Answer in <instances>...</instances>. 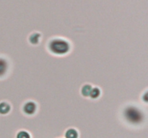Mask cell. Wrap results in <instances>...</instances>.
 Wrapping results in <instances>:
<instances>
[{
	"label": "cell",
	"mask_w": 148,
	"mask_h": 138,
	"mask_svg": "<svg viewBox=\"0 0 148 138\" xmlns=\"http://www.w3.org/2000/svg\"><path fill=\"white\" fill-rule=\"evenodd\" d=\"M64 138H79V132L75 128H69L65 131Z\"/></svg>",
	"instance_id": "ba28073f"
},
{
	"label": "cell",
	"mask_w": 148,
	"mask_h": 138,
	"mask_svg": "<svg viewBox=\"0 0 148 138\" xmlns=\"http://www.w3.org/2000/svg\"><path fill=\"white\" fill-rule=\"evenodd\" d=\"M38 110V105L35 101L28 100L22 106V112L26 116H31L36 114Z\"/></svg>",
	"instance_id": "3957f363"
},
{
	"label": "cell",
	"mask_w": 148,
	"mask_h": 138,
	"mask_svg": "<svg viewBox=\"0 0 148 138\" xmlns=\"http://www.w3.org/2000/svg\"><path fill=\"white\" fill-rule=\"evenodd\" d=\"M15 138H32L31 135L27 131L22 129L18 131L15 135Z\"/></svg>",
	"instance_id": "9c48e42d"
},
{
	"label": "cell",
	"mask_w": 148,
	"mask_h": 138,
	"mask_svg": "<svg viewBox=\"0 0 148 138\" xmlns=\"http://www.w3.org/2000/svg\"><path fill=\"white\" fill-rule=\"evenodd\" d=\"M70 42L63 37H52L47 43V50L56 56H64L69 54L72 49Z\"/></svg>",
	"instance_id": "7a4b0ae2"
},
{
	"label": "cell",
	"mask_w": 148,
	"mask_h": 138,
	"mask_svg": "<svg viewBox=\"0 0 148 138\" xmlns=\"http://www.w3.org/2000/svg\"><path fill=\"white\" fill-rule=\"evenodd\" d=\"M12 109V106L10 102L7 101H2L0 102V115L5 116L9 114Z\"/></svg>",
	"instance_id": "5b68a950"
},
{
	"label": "cell",
	"mask_w": 148,
	"mask_h": 138,
	"mask_svg": "<svg viewBox=\"0 0 148 138\" xmlns=\"http://www.w3.org/2000/svg\"><path fill=\"white\" fill-rule=\"evenodd\" d=\"M101 96H102V90L101 88L98 86H92L90 93L89 99L92 100H96L101 98Z\"/></svg>",
	"instance_id": "52a82bcc"
},
{
	"label": "cell",
	"mask_w": 148,
	"mask_h": 138,
	"mask_svg": "<svg viewBox=\"0 0 148 138\" xmlns=\"http://www.w3.org/2000/svg\"><path fill=\"white\" fill-rule=\"evenodd\" d=\"M92 86H93L90 83H85V84L82 85L79 89V93H80L81 96L83 98L89 99L90 93Z\"/></svg>",
	"instance_id": "8992f818"
},
{
	"label": "cell",
	"mask_w": 148,
	"mask_h": 138,
	"mask_svg": "<svg viewBox=\"0 0 148 138\" xmlns=\"http://www.w3.org/2000/svg\"><path fill=\"white\" fill-rule=\"evenodd\" d=\"M123 119L127 124L134 127L148 126V104L130 103L121 111Z\"/></svg>",
	"instance_id": "6da1fadb"
},
{
	"label": "cell",
	"mask_w": 148,
	"mask_h": 138,
	"mask_svg": "<svg viewBox=\"0 0 148 138\" xmlns=\"http://www.w3.org/2000/svg\"><path fill=\"white\" fill-rule=\"evenodd\" d=\"M46 36L53 37V36L49 35V34H44L42 32H33L29 34L28 37H27V41H28L29 44L31 45L37 46L41 43L43 37H46Z\"/></svg>",
	"instance_id": "277c9868"
}]
</instances>
